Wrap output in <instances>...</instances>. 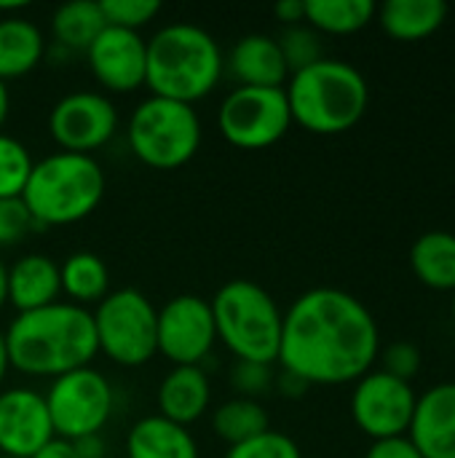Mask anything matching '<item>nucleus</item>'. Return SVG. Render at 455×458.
<instances>
[{"label":"nucleus","instance_id":"1","mask_svg":"<svg viewBox=\"0 0 455 458\" xmlns=\"http://www.w3.org/2000/svg\"><path fill=\"white\" fill-rule=\"evenodd\" d=\"M378 322L359 298L316 287L287 309L276 362L311 386L357 384L378 360Z\"/></svg>","mask_w":455,"mask_h":458},{"label":"nucleus","instance_id":"2","mask_svg":"<svg viewBox=\"0 0 455 458\" xmlns=\"http://www.w3.org/2000/svg\"><path fill=\"white\" fill-rule=\"evenodd\" d=\"M3 335L11 368L35 378L54 381L72 370L91 368L99 354L91 311L70 301L16 314Z\"/></svg>","mask_w":455,"mask_h":458},{"label":"nucleus","instance_id":"3","mask_svg":"<svg viewBox=\"0 0 455 458\" xmlns=\"http://www.w3.org/2000/svg\"><path fill=\"white\" fill-rule=\"evenodd\" d=\"M225 72L217 40L188 21L166 24L147 40L145 86L153 97L196 105L209 97Z\"/></svg>","mask_w":455,"mask_h":458},{"label":"nucleus","instance_id":"4","mask_svg":"<svg viewBox=\"0 0 455 458\" xmlns=\"http://www.w3.org/2000/svg\"><path fill=\"white\" fill-rule=\"evenodd\" d=\"M292 123L311 134H343L354 129L370 102L365 75L343 59H319L290 75L284 86Z\"/></svg>","mask_w":455,"mask_h":458},{"label":"nucleus","instance_id":"5","mask_svg":"<svg viewBox=\"0 0 455 458\" xmlns=\"http://www.w3.org/2000/svg\"><path fill=\"white\" fill-rule=\"evenodd\" d=\"M105 188L107 180L94 156L59 150L35 161L21 201L35 228H56L86 220L99 207Z\"/></svg>","mask_w":455,"mask_h":458},{"label":"nucleus","instance_id":"6","mask_svg":"<svg viewBox=\"0 0 455 458\" xmlns=\"http://www.w3.org/2000/svg\"><path fill=\"white\" fill-rule=\"evenodd\" d=\"M209 303L217 338L239 362L274 365L279 360L284 314L260 284L231 279Z\"/></svg>","mask_w":455,"mask_h":458},{"label":"nucleus","instance_id":"7","mask_svg":"<svg viewBox=\"0 0 455 458\" xmlns=\"http://www.w3.org/2000/svg\"><path fill=\"white\" fill-rule=\"evenodd\" d=\"M129 145L150 169H180L201 148V118L193 105L150 94L131 113Z\"/></svg>","mask_w":455,"mask_h":458},{"label":"nucleus","instance_id":"8","mask_svg":"<svg viewBox=\"0 0 455 458\" xmlns=\"http://www.w3.org/2000/svg\"><path fill=\"white\" fill-rule=\"evenodd\" d=\"M94 317L99 352L121 368H142L158 354V309L139 290L123 287L107 293Z\"/></svg>","mask_w":455,"mask_h":458},{"label":"nucleus","instance_id":"9","mask_svg":"<svg viewBox=\"0 0 455 458\" xmlns=\"http://www.w3.org/2000/svg\"><path fill=\"white\" fill-rule=\"evenodd\" d=\"M43 397L54 435L72 443L99 435L110 421L115 405L110 381L94 368H80L54 378L48 394Z\"/></svg>","mask_w":455,"mask_h":458},{"label":"nucleus","instance_id":"10","mask_svg":"<svg viewBox=\"0 0 455 458\" xmlns=\"http://www.w3.org/2000/svg\"><path fill=\"white\" fill-rule=\"evenodd\" d=\"M217 126L225 142L239 150H263L276 145L292 126L284 89L236 86L217 110Z\"/></svg>","mask_w":455,"mask_h":458},{"label":"nucleus","instance_id":"11","mask_svg":"<svg viewBox=\"0 0 455 458\" xmlns=\"http://www.w3.org/2000/svg\"><path fill=\"white\" fill-rule=\"evenodd\" d=\"M416 400L418 394L408 381H400L386 370H370L354 386L351 416L373 440L402 437L410 429Z\"/></svg>","mask_w":455,"mask_h":458},{"label":"nucleus","instance_id":"12","mask_svg":"<svg viewBox=\"0 0 455 458\" xmlns=\"http://www.w3.org/2000/svg\"><path fill=\"white\" fill-rule=\"evenodd\" d=\"M158 354L174 368L201 365L217 344L212 303L201 295H177L158 309Z\"/></svg>","mask_w":455,"mask_h":458},{"label":"nucleus","instance_id":"13","mask_svg":"<svg viewBox=\"0 0 455 458\" xmlns=\"http://www.w3.org/2000/svg\"><path fill=\"white\" fill-rule=\"evenodd\" d=\"M48 131L64 153L91 156L115 137L118 110L99 91H72L51 107Z\"/></svg>","mask_w":455,"mask_h":458},{"label":"nucleus","instance_id":"14","mask_svg":"<svg viewBox=\"0 0 455 458\" xmlns=\"http://www.w3.org/2000/svg\"><path fill=\"white\" fill-rule=\"evenodd\" d=\"M91 75L99 86L115 94L145 86L147 72V40L134 30L105 27L86 51Z\"/></svg>","mask_w":455,"mask_h":458},{"label":"nucleus","instance_id":"15","mask_svg":"<svg viewBox=\"0 0 455 458\" xmlns=\"http://www.w3.org/2000/svg\"><path fill=\"white\" fill-rule=\"evenodd\" d=\"M46 397L35 389L0 392V454L5 458H32L54 440Z\"/></svg>","mask_w":455,"mask_h":458},{"label":"nucleus","instance_id":"16","mask_svg":"<svg viewBox=\"0 0 455 458\" xmlns=\"http://www.w3.org/2000/svg\"><path fill=\"white\" fill-rule=\"evenodd\" d=\"M408 437L424 458H455V381L437 384L416 400Z\"/></svg>","mask_w":455,"mask_h":458},{"label":"nucleus","instance_id":"17","mask_svg":"<svg viewBox=\"0 0 455 458\" xmlns=\"http://www.w3.org/2000/svg\"><path fill=\"white\" fill-rule=\"evenodd\" d=\"M225 70L239 86L249 89H284L290 81L287 62L276 38L252 32L244 35L228 54Z\"/></svg>","mask_w":455,"mask_h":458},{"label":"nucleus","instance_id":"18","mask_svg":"<svg viewBox=\"0 0 455 458\" xmlns=\"http://www.w3.org/2000/svg\"><path fill=\"white\" fill-rule=\"evenodd\" d=\"M212 403V384L201 365L172 368L158 386V416L190 427L198 421Z\"/></svg>","mask_w":455,"mask_h":458},{"label":"nucleus","instance_id":"19","mask_svg":"<svg viewBox=\"0 0 455 458\" xmlns=\"http://www.w3.org/2000/svg\"><path fill=\"white\" fill-rule=\"evenodd\" d=\"M59 266L46 255H24L8 268V303L19 311H38L59 303Z\"/></svg>","mask_w":455,"mask_h":458},{"label":"nucleus","instance_id":"20","mask_svg":"<svg viewBox=\"0 0 455 458\" xmlns=\"http://www.w3.org/2000/svg\"><path fill=\"white\" fill-rule=\"evenodd\" d=\"M129 458H198V443L188 427H180L164 416L139 419L126 437Z\"/></svg>","mask_w":455,"mask_h":458},{"label":"nucleus","instance_id":"21","mask_svg":"<svg viewBox=\"0 0 455 458\" xmlns=\"http://www.w3.org/2000/svg\"><path fill=\"white\" fill-rule=\"evenodd\" d=\"M383 32L394 40H424L434 35L448 19L445 0H389L378 11Z\"/></svg>","mask_w":455,"mask_h":458},{"label":"nucleus","instance_id":"22","mask_svg":"<svg viewBox=\"0 0 455 458\" xmlns=\"http://www.w3.org/2000/svg\"><path fill=\"white\" fill-rule=\"evenodd\" d=\"M46 54L43 32L35 21L21 16L0 19V81L21 78L32 72Z\"/></svg>","mask_w":455,"mask_h":458},{"label":"nucleus","instance_id":"23","mask_svg":"<svg viewBox=\"0 0 455 458\" xmlns=\"http://www.w3.org/2000/svg\"><path fill=\"white\" fill-rule=\"evenodd\" d=\"M410 268L416 279L432 290L455 293V233L429 231L410 247Z\"/></svg>","mask_w":455,"mask_h":458},{"label":"nucleus","instance_id":"24","mask_svg":"<svg viewBox=\"0 0 455 458\" xmlns=\"http://www.w3.org/2000/svg\"><path fill=\"white\" fill-rule=\"evenodd\" d=\"M62 293L75 306L99 303L110 293V271L105 260L94 252H75L59 266Z\"/></svg>","mask_w":455,"mask_h":458},{"label":"nucleus","instance_id":"25","mask_svg":"<svg viewBox=\"0 0 455 458\" xmlns=\"http://www.w3.org/2000/svg\"><path fill=\"white\" fill-rule=\"evenodd\" d=\"M107 27L99 3L94 0H72L56 8L51 19L54 40L62 48L70 51H88V46L99 38V32Z\"/></svg>","mask_w":455,"mask_h":458},{"label":"nucleus","instance_id":"26","mask_svg":"<svg viewBox=\"0 0 455 458\" xmlns=\"http://www.w3.org/2000/svg\"><path fill=\"white\" fill-rule=\"evenodd\" d=\"M378 5L373 0H306V21L316 32L351 35L365 30Z\"/></svg>","mask_w":455,"mask_h":458},{"label":"nucleus","instance_id":"27","mask_svg":"<svg viewBox=\"0 0 455 458\" xmlns=\"http://www.w3.org/2000/svg\"><path fill=\"white\" fill-rule=\"evenodd\" d=\"M212 429L223 443H228L233 448V445H241V443L268 432L271 419H268V411L257 400L233 397L215 411Z\"/></svg>","mask_w":455,"mask_h":458},{"label":"nucleus","instance_id":"28","mask_svg":"<svg viewBox=\"0 0 455 458\" xmlns=\"http://www.w3.org/2000/svg\"><path fill=\"white\" fill-rule=\"evenodd\" d=\"M32 166L29 150L16 137L0 131V199H21Z\"/></svg>","mask_w":455,"mask_h":458},{"label":"nucleus","instance_id":"29","mask_svg":"<svg viewBox=\"0 0 455 458\" xmlns=\"http://www.w3.org/2000/svg\"><path fill=\"white\" fill-rule=\"evenodd\" d=\"M282 56L287 62L290 75L298 70H306L311 64H316L319 59H324L322 54V40L316 35V30H311L308 24H295V27H284V32L276 38Z\"/></svg>","mask_w":455,"mask_h":458},{"label":"nucleus","instance_id":"30","mask_svg":"<svg viewBox=\"0 0 455 458\" xmlns=\"http://www.w3.org/2000/svg\"><path fill=\"white\" fill-rule=\"evenodd\" d=\"M99 8H102L107 27L139 32V27L150 24L158 16L161 3L158 0H99Z\"/></svg>","mask_w":455,"mask_h":458},{"label":"nucleus","instance_id":"31","mask_svg":"<svg viewBox=\"0 0 455 458\" xmlns=\"http://www.w3.org/2000/svg\"><path fill=\"white\" fill-rule=\"evenodd\" d=\"M225 458H303V454L292 437L268 429L241 445L228 448Z\"/></svg>","mask_w":455,"mask_h":458},{"label":"nucleus","instance_id":"32","mask_svg":"<svg viewBox=\"0 0 455 458\" xmlns=\"http://www.w3.org/2000/svg\"><path fill=\"white\" fill-rule=\"evenodd\" d=\"M32 228L35 220L21 199H0V247L19 244Z\"/></svg>","mask_w":455,"mask_h":458},{"label":"nucleus","instance_id":"33","mask_svg":"<svg viewBox=\"0 0 455 458\" xmlns=\"http://www.w3.org/2000/svg\"><path fill=\"white\" fill-rule=\"evenodd\" d=\"M231 384L239 392V397L255 400L257 394H265L274 384V370L271 365H260V362H239L231 370Z\"/></svg>","mask_w":455,"mask_h":458},{"label":"nucleus","instance_id":"34","mask_svg":"<svg viewBox=\"0 0 455 458\" xmlns=\"http://www.w3.org/2000/svg\"><path fill=\"white\" fill-rule=\"evenodd\" d=\"M389 376L400 378V381H408L421 370V352L416 344L410 341H400V344H392L386 352H383V368Z\"/></svg>","mask_w":455,"mask_h":458},{"label":"nucleus","instance_id":"35","mask_svg":"<svg viewBox=\"0 0 455 458\" xmlns=\"http://www.w3.org/2000/svg\"><path fill=\"white\" fill-rule=\"evenodd\" d=\"M365 458H424L413 440L408 435L402 437H386V440H373Z\"/></svg>","mask_w":455,"mask_h":458},{"label":"nucleus","instance_id":"36","mask_svg":"<svg viewBox=\"0 0 455 458\" xmlns=\"http://www.w3.org/2000/svg\"><path fill=\"white\" fill-rule=\"evenodd\" d=\"M274 16L284 21L287 27L303 24L306 21V0H282L274 5Z\"/></svg>","mask_w":455,"mask_h":458},{"label":"nucleus","instance_id":"37","mask_svg":"<svg viewBox=\"0 0 455 458\" xmlns=\"http://www.w3.org/2000/svg\"><path fill=\"white\" fill-rule=\"evenodd\" d=\"M32 458H80V454H78V448H75L72 440L54 437V440H48Z\"/></svg>","mask_w":455,"mask_h":458},{"label":"nucleus","instance_id":"38","mask_svg":"<svg viewBox=\"0 0 455 458\" xmlns=\"http://www.w3.org/2000/svg\"><path fill=\"white\" fill-rule=\"evenodd\" d=\"M276 384H279V392H282L284 397H292V400H295V397H303V394L308 392V386H311V384H306L300 376H295V373H290V370H282V376H279Z\"/></svg>","mask_w":455,"mask_h":458},{"label":"nucleus","instance_id":"39","mask_svg":"<svg viewBox=\"0 0 455 458\" xmlns=\"http://www.w3.org/2000/svg\"><path fill=\"white\" fill-rule=\"evenodd\" d=\"M75 448L80 458H105V443L99 435H91V437H83V440H75Z\"/></svg>","mask_w":455,"mask_h":458},{"label":"nucleus","instance_id":"40","mask_svg":"<svg viewBox=\"0 0 455 458\" xmlns=\"http://www.w3.org/2000/svg\"><path fill=\"white\" fill-rule=\"evenodd\" d=\"M8 370H11V362H8V349H5V335L0 333V386H3V381H5V376H8Z\"/></svg>","mask_w":455,"mask_h":458},{"label":"nucleus","instance_id":"41","mask_svg":"<svg viewBox=\"0 0 455 458\" xmlns=\"http://www.w3.org/2000/svg\"><path fill=\"white\" fill-rule=\"evenodd\" d=\"M8 110H11V97H8V86L0 81V129L8 118Z\"/></svg>","mask_w":455,"mask_h":458},{"label":"nucleus","instance_id":"42","mask_svg":"<svg viewBox=\"0 0 455 458\" xmlns=\"http://www.w3.org/2000/svg\"><path fill=\"white\" fill-rule=\"evenodd\" d=\"M5 303H8V268L0 260V311H3Z\"/></svg>","mask_w":455,"mask_h":458},{"label":"nucleus","instance_id":"43","mask_svg":"<svg viewBox=\"0 0 455 458\" xmlns=\"http://www.w3.org/2000/svg\"><path fill=\"white\" fill-rule=\"evenodd\" d=\"M453 319H455V293H453Z\"/></svg>","mask_w":455,"mask_h":458},{"label":"nucleus","instance_id":"44","mask_svg":"<svg viewBox=\"0 0 455 458\" xmlns=\"http://www.w3.org/2000/svg\"><path fill=\"white\" fill-rule=\"evenodd\" d=\"M453 131H455V115H453Z\"/></svg>","mask_w":455,"mask_h":458}]
</instances>
